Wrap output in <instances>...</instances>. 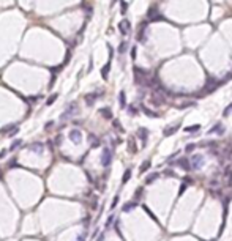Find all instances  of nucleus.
Here are the masks:
<instances>
[{
    "label": "nucleus",
    "instance_id": "obj_42",
    "mask_svg": "<svg viewBox=\"0 0 232 241\" xmlns=\"http://www.w3.org/2000/svg\"><path fill=\"white\" fill-rule=\"evenodd\" d=\"M194 150V145H193V143H189V145L186 147V151H193Z\"/></svg>",
    "mask_w": 232,
    "mask_h": 241
},
{
    "label": "nucleus",
    "instance_id": "obj_38",
    "mask_svg": "<svg viewBox=\"0 0 232 241\" xmlns=\"http://www.w3.org/2000/svg\"><path fill=\"white\" fill-rule=\"evenodd\" d=\"M142 194V188H139L137 191H136V194H134V199H139V196Z\"/></svg>",
    "mask_w": 232,
    "mask_h": 241
},
{
    "label": "nucleus",
    "instance_id": "obj_41",
    "mask_svg": "<svg viewBox=\"0 0 232 241\" xmlns=\"http://www.w3.org/2000/svg\"><path fill=\"white\" fill-rule=\"evenodd\" d=\"M122 13H126V3L122 2Z\"/></svg>",
    "mask_w": 232,
    "mask_h": 241
},
{
    "label": "nucleus",
    "instance_id": "obj_46",
    "mask_svg": "<svg viewBox=\"0 0 232 241\" xmlns=\"http://www.w3.org/2000/svg\"><path fill=\"white\" fill-rule=\"evenodd\" d=\"M0 177H2V170H0Z\"/></svg>",
    "mask_w": 232,
    "mask_h": 241
},
{
    "label": "nucleus",
    "instance_id": "obj_14",
    "mask_svg": "<svg viewBox=\"0 0 232 241\" xmlns=\"http://www.w3.org/2000/svg\"><path fill=\"white\" fill-rule=\"evenodd\" d=\"M100 114H101V117H103V118H106V120H111V118H112V112H111L109 107L100 109Z\"/></svg>",
    "mask_w": 232,
    "mask_h": 241
},
{
    "label": "nucleus",
    "instance_id": "obj_23",
    "mask_svg": "<svg viewBox=\"0 0 232 241\" xmlns=\"http://www.w3.org/2000/svg\"><path fill=\"white\" fill-rule=\"evenodd\" d=\"M59 98V95H57V93H54V95H51L48 98V101H46V104H48V106H52L54 103H55V99Z\"/></svg>",
    "mask_w": 232,
    "mask_h": 241
},
{
    "label": "nucleus",
    "instance_id": "obj_4",
    "mask_svg": "<svg viewBox=\"0 0 232 241\" xmlns=\"http://www.w3.org/2000/svg\"><path fill=\"white\" fill-rule=\"evenodd\" d=\"M68 137H69V140H71L73 143H76V145L82 142V133H81L79 129H73L71 133H69Z\"/></svg>",
    "mask_w": 232,
    "mask_h": 241
},
{
    "label": "nucleus",
    "instance_id": "obj_12",
    "mask_svg": "<svg viewBox=\"0 0 232 241\" xmlns=\"http://www.w3.org/2000/svg\"><path fill=\"white\" fill-rule=\"evenodd\" d=\"M177 164H179V166H180L183 170H189V169H191V164H189V161H188L186 158H182V159H179V161H177Z\"/></svg>",
    "mask_w": 232,
    "mask_h": 241
},
{
    "label": "nucleus",
    "instance_id": "obj_11",
    "mask_svg": "<svg viewBox=\"0 0 232 241\" xmlns=\"http://www.w3.org/2000/svg\"><path fill=\"white\" fill-rule=\"evenodd\" d=\"M136 207H137V202H136V200L126 202V203H125V205H123V207H122V211H123V213H130L131 210H134Z\"/></svg>",
    "mask_w": 232,
    "mask_h": 241
},
{
    "label": "nucleus",
    "instance_id": "obj_18",
    "mask_svg": "<svg viewBox=\"0 0 232 241\" xmlns=\"http://www.w3.org/2000/svg\"><path fill=\"white\" fill-rule=\"evenodd\" d=\"M179 128H180V125H175V126H169V128H166V129H164V136H172L174 133H177V131H179Z\"/></svg>",
    "mask_w": 232,
    "mask_h": 241
},
{
    "label": "nucleus",
    "instance_id": "obj_19",
    "mask_svg": "<svg viewBox=\"0 0 232 241\" xmlns=\"http://www.w3.org/2000/svg\"><path fill=\"white\" fill-rule=\"evenodd\" d=\"M150 166H152V162H150L149 159H147V161H144V162H142V166L139 167V173H144L145 170H149Z\"/></svg>",
    "mask_w": 232,
    "mask_h": 241
},
{
    "label": "nucleus",
    "instance_id": "obj_5",
    "mask_svg": "<svg viewBox=\"0 0 232 241\" xmlns=\"http://www.w3.org/2000/svg\"><path fill=\"white\" fill-rule=\"evenodd\" d=\"M30 151H33V153H36V154H41L44 151V143H41V142H33V143H30L29 147H27Z\"/></svg>",
    "mask_w": 232,
    "mask_h": 241
},
{
    "label": "nucleus",
    "instance_id": "obj_39",
    "mask_svg": "<svg viewBox=\"0 0 232 241\" xmlns=\"http://www.w3.org/2000/svg\"><path fill=\"white\" fill-rule=\"evenodd\" d=\"M69 57H71V52L68 50V54H67V58H65V65H68V61H69Z\"/></svg>",
    "mask_w": 232,
    "mask_h": 241
},
{
    "label": "nucleus",
    "instance_id": "obj_25",
    "mask_svg": "<svg viewBox=\"0 0 232 241\" xmlns=\"http://www.w3.org/2000/svg\"><path fill=\"white\" fill-rule=\"evenodd\" d=\"M128 145H130V153H136V151H137L136 143H134L133 139H130V140H128Z\"/></svg>",
    "mask_w": 232,
    "mask_h": 241
},
{
    "label": "nucleus",
    "instance_id": "obj_20",
    "mask_svg": "<svg viewBox=\"0 0 232 241\" xmlns=\"http://www.w3.org/2000/svg\"><path fill=\"white\" fill-rule=\"evenodd\" d=\"M118 104H120V107H125V106H126L125 92H120V93H118Z\"/></svg>",
    "mask_w": 232,
    "mask_h": 241
},
{
    "label": "nucleus",
    "instance_id": "obj_35",
    "mask_svg": "<svg viewBox=\"0 0 232 241\" xmlns=\"http://www.w3.org/2000/svg\"><path fill=\"white\" fill-rule=\"evenodd\" d=\"M231 110H232V104H231L229 107H226V110L223 112V115H224V117H227V115H229V112H231Z\"/></svg>",
    "mask_w": 232,
    "mask_h": 241
},
{
    "label": "nucleus",
    "instance_id": "obj_36",
    "mask_svg": "<svg viewBox=\"0 0 232 241\" xmlns=\"http://www.w3.org/2000/svg\"><path fill=\"white\" fill-rule=\"evenodd\" d=\"M18 166V159H11V162L8 164V167H16Z\"/></svg>",
    "mask_w": 232,
    "mask_h": 241
},
{
    "label": "nucleus",
    "instance_id": "obj_10",
    "mask_svg": "<svg viewBox=\"0 0 232 241\" xmlns=\"http://www.w3.org/2000/svg\"><path fill=\"white\" fill-rule=\"evenodd\" d=\"M87 139H88V143H90V148H98L100 143H101V142H100V139L96 137L95 134H88Z\"/></svg>",
    "mask_w": 232,
    "mask_h": 241
},
{
    "label": "nucleus",
    "instance_id": "obj_44",
    "mask_svg": "<svg viewBox=\"0 0 232 241\" xmlns=\"http://www.w3.org/2000/svg\"><path fill=\"white\" fill-rule=\"evenodd\" d=\"M86 236H87L86 233H82V235L79 236V240H77V241H86Z\"/></svg>",
    "mask_w": 232,
    "mask_h": 241
},
{
    "label": "nucleus",
    "instance_id": "obj_31",
    "mask_svg": "<svg viewBox=\"0 0 232 241\" xmlns=\"http://www.w3.org/2000/svg\"><path fill=\"white\" fill-rule=\"evenodd\" d=\"M128 112H130V115H136L137 114V109L134 107V106H128Z\"/></svg>",
    "mask_w": 232,
    "mask_h": 241
},
{
    "label": "nucleus",
    "instance_id": "obj_1",
    "mask_svg": "<svg viewBox=\"0 0 232 241\" xmlns=\"http://www.w3.org/2000/svg\"><path fill=\"white\" fill-rule=\"evenodd\" d=\"M77 110H79V107H77V103H69L68 104V107H67V110L63 112V114L60 115V120L62 122H65V120H68V118H71L74 114H77Z\"/></svg>",
    "mask_w": 232,
    "mask_h": 241
},
{
    "label": "nucleus",
    "instance_id": "obj_21",
    "mask_svg": "<svg viewBox=\"0 0 232 241\" xmlns=\"http://www.w3.org/2000/svg\"><path fill=\"white\" fill-rule=\"evenodd\" d=\"M130 178H131V169H126L125 173H123V178H122V184H126Z\"/></svg>",
    "mask_w": 232,
    "mask_h": 241
},
{
    "label": "nucleus",
    "instance_id": "obj_28",
    "mask_svg": "<svg viewBox=\"0 0 232 241\" xmlns=\"http://www.w3.org/2000/svg\"><path fill=\"white\" fill-rule=\"evenodd\" d=\"M118 199H120L118 196H115V197H114V200H112V203H111V210H115V207L118 205Z\"/></svg>",
    "mask_w": 232,
    "mask_h": 241
},
{
    "label": "nucleus",
    "instance_id": "obj_9",
    "mask_svg": "<svg viewBox=\"0 0 232 241\" xmlns=\"http://www.w3.org/2000/svg\"><path fill=\"white\" fill-rule=\"evenodd\" d=\"M193 167L194 169H202L204 166V156L202 154H196V156H193Z\"/></svg>",
    "mask_w": 232,
    "mask_h": 241
},
{
    "label": "nucleus",
    "instance_id": "obj_22",
    "mask_svg": "<svg viewBox=\"0 0 232 241\" xmlns=\"http://www.w3.org/2000/svg\"><path fill=\"white\" fill-rule=\"evenodd\" d=\"M21 145H22V140H21V139H16V140H13V143H11V147H10V151L18 150Z\"/></svg>",
    "mask_w": 232,
    "mask_h": 241
},
{
    "label": "nucleus",
    "instance_id": "obj_3",
    "mask_svg": "<svg viewBox=\"0 0 232 241\" xmlns=\"http://www.w3.org/2000/svg\"><path fill=\"white\" fill-rule=\"evenodd\" d=\"M164 93H161L160 92V88H158L156 92H153V95H152V103L155 104V106H161V104H164Z\"/></svg>",
    "mask_w": 232,
    "mask_h": 241
},
{
    "label": "nucleus",
    "instance_id": "obj_30",
    "mask_svg": "<svg viewBox=\"0 0 232 241\" xmlns=\"http://www.w3.org/2000/svg\"><path fill=\"white\" fill-rule=\"evenodd\" d=\"M112 222H114V216H109V217H107V221H106V228H109L111 227V225H112Z\"/></svg>",
    "mask_w": 232,
    "mask_h": 241
},
{
    "label": "nucleus",
    "instance_id": "obj_33",
    "mask_svg": "<svg viewBox=\"0 0 232 241\" xmlns=\"http://www.w3.org/2000/svg\"><path fill=\"white\" fill-rule=\"evenodd\" d=\"M186 188H188V184H186V183H182V184H180V191H179V194H183V191H185Z\"/></svg>",
    "mask_w": 232,
    "mask_h": 241
},
{
    "label": "nucleus",
    "instance_id": "obj_34",
    "mask_svg": "<svg viewBox=\"0 0 232 241\" xmlns=\"http://www.w3.org/2000/svg\"><path fill=\"white\" fill-rule=\"evenodd\" d=\"M199 125H196V126H191V128H186V129H185V131H199Z\"/></svg>",
    "mask_w": 232,
    "mask_h": 241
},
{
    "label": "nucleus",
    "instance_id": "obj_6",
    "mask_svg": "<svg viewBox=\"0 0 232 241\" xmlns=\"http://www.w3.org/2000/svg\"><path fill=\"white\" fill-rule=\"evenodd\" d=\"M103 93L101 92H93V93H88V95H86V104L87 106H93L95 104V101L98 99V96H101Z\"/></svg>",
    "mask_w": 232,
    "mask_h": 241
},
{
    "label": "nucleus",
    "instance_id": "obj_15",
    "mask_svg": "<svg viewBox=\"0 0 232 241\" xmlns=\"http://www.w3.org/2000/svg\"><path fill=\"white\" fill-rule=\"evenodd\" d=\"M14 128H18V125H14V123H11V125H6V126H3L2 129H0V134H5V136H8L11 131L14 129Z\"/></svg>",
    "mask_w": 232,
    "mask_h": 241
},
{
    "label": "nucleus",
    "instance_id": "obj_29",
    "mask_svg": "<svg viewBox=\"0 0 232 241\" xmlns=\"http://www.w3.org/2000/svg\"><path fill=\"white\" fill-rule=\"evenodd\" d=\"M112 126H114L115 129H118V131H120V133L123 131V128L120 126V123H118V120H114V122H112Z\"/></svg>",
    "mask_w": 232,
    "mask_h": 241
},
{
    "label": "nucleus",
    "instance_id": "obj_26",
    "mask_svg": "<svg viewBox=\"0 0 232 241\" xmlns=\"http://www.w3.org/2000/svg\"><path fill=\"white\" fill-rule=\"evenodd\" d=\"M142 110H144V114H145V115L152 117V118H156V117H158V114H155V112H152L150 109H147V107H142Z\"/></svg>",
    "mask_w": 232,
    "mask_h": 241
},
{
    "label": "nucleus",
    "instance_id": "obj_40",
    "mask_svg": "<svg viewBox=\"0 0 232 241\" xmlns=\"http://www.w3.org/2000/svg\"><path fill=\"white\" fill-rule=\"evenodd\" d=\"M131 57H133V60L136 58V48H133V49H131Z\"/></svg>",
    "mask_w": 232,
    "mask_h": 241
},
{
    "label": "nucleus",
    "instance_id": "obj_24",
    "mask_svg": "<svg viewBox=\"0 0 232 241\" xmlns=\"http://www.w3.org/2000/svg\"><path fill=\"white\" fill-rule=\"evenodd\" d=\"M160 177V173H152L150 177H147V180H145V184H150V183H153L156 178Z\"/></svg>",
    "mask_w": 232,
    "mask_h": 241
},
{
    "label": "nucleus",
    "instance_id": "obj_8",
    "mask_svg": "<svg viewBox=\"0 0 232 241\" xmlns=\"http://www.w3.org/2000/svg\"><path fill=\"white\" fill-rule=\"evenodd\" d=\"M118 30H120L122 35H128L130 30H131V24L130 21H126V19H123L122 22H118Z\"/></svg>",
    "mask_w": 232,
    "mask_h": 241
},
{
    "label": "nucleus",
    "instance_id": "obj_27",
    "mask_svg": "<svg viewBox=\"0 0 232 241\" xmlns=\"http://www.w3.org/2000/svg\"><path fill=\"white\" fill-rule=\"evenodd\" d=\"M126 49H128V43H125V41L120 43V46H118V52H120V54H125Z\"/></svg>",
    "mask_w": 232,
    "mask_h": 241
},
{
    "label": "nucleus",
    "instance_id": "obj_17",
    "mask_svg": "<svg viewBox=\"0 0 232 241\" xmlns=\"http://www.w3.org/2000/svg\"><path fill=\"white\" fill-rule=\"evenodd\" d=\"M137 136L142 139V142L145 143V140H147V136H149V131H147L145 128H139V129H137Z\"/></svg>",
    "mask_w": 232,
    "mask_h": 241
},
{
    "label": "nucleus",
    "instance_id": "obj_16",
    "mask_svg": "<svg viewBox=\"0 0 232 241\" xmlns=\"http://www.w3.org/2000/svg\"><path fill=\"white\" fill-rule=\"evenodd\" d=\"M109 69H111V61H107V63L101 68V77H103L104 80H107V76H109Z\"/></svg>",
    "mask_w": 232,
    "mask_h": 241
},
{
    "label": "nucleus",
    "instance_id": "obj_37",
    "mask_svg": "<svg viewBox=\"0 0 232 241\" xmlns=\"http://www.w3.org/2000/svg\"><path fill=\"white\" fill-rule=\"evenodd\" d=\"M18 131H19V128H14V129H13V131H11V133L8 134V137H13L14 134H18Z\"/></svg>",
    "mask_w": 232,
    "mask_h": 241
},
{
    "label": "nucleus",
    "instance_id": "obj_7",
    "mask_svg": "<svg viewBox=\"0 0 232 241\" xmlns=\"http://www.w3.org/2000/svg\"><path fill=\"white\" fill-rule=\"evenodd\" d=\"M147 17H149V21L155 22V21H160V19H161V14H160V11L155 8V6H152V8L149 10V13H147Z\"/></svg>",
    "mask_w": 232,
    "mask_h": 241
},
{
    "label": "nucleus",
    "instance_id": "obj_2",
    "mask_svg": "<svg viewBox=\"0 0 232 241\" xmlns=\"http://www.w3.org/2000/svg\"><path fill=\"white\" fill-rule=\"evenodd\" d=\"M112 150L109 148V147H104L103 148V153H101V166L103 167H109L111 166V162H112Z\"/></svg>",
    "mask_w": 232,
    "mask_h": 241
},
{
    "label": "nucleus",
    "instance_id": "obj_13",
    "mask_svg": "<svg viewBox=\"0 0 232 241\" xmlns=\"http://www.w3.org/2000/svg\"><path fill=\"white\" fill-rule=\"evenodd\" d=\"M224 180H226L227 186L232 184V167H227L226 169V172H224Z\"/></svg>",
    "mask_w": 232,
    "mask_h": 241
},
{
    "label": "nucleus",
    "instance_id": "obj_32",
    "mask_svg": "<svg viewBox=\"0 0 232 241\" xmlns=\"http://www.w3.org/2000/svg\"><path fill=\"white\" fill-rule=\"evenodd\" d=\"M51 128H54V122H48V123L44 125V129H46V131H49Z\"/></svg>",
    "mask_w": 232,
    "mask_h": 241
},
{
    "label": "nucleus",
    "instance_id": "obj_43",
    "mask_svg": "<svg viewBox=\"0 0 232 241\" xmlns=\"http://www.w3.org/2000/svg\"><path fill=\"white\" fill-rule=\"evenodd\" d=\"M5 156H6V150H2V151H0V159L5 158Z\"/></svg>",
    "mask_w": 232,
    "mask_h": 241
},
{
    "label": "nucleus",
    "instance_id": "obj_45",
    "mask_svg": "<svg viewBox=\"0 0 232 241\" xmlns=\"http://www.w3.org/2000/svg\"><path fill=\"white\" fill-rule=\"evenodd\" d=\"M96 241H104V233H101V235H100V238L96 240Z\"/></svg>",
    "mask_w": 232,
    "mask_h": 241
}]
</instances>
